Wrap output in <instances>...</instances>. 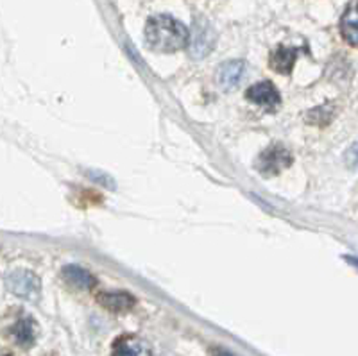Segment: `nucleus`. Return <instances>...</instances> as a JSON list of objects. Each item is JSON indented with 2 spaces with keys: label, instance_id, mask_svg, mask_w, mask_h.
I'll return each instance as SVG.
<instances>
[{
  "label": "nucleus",
  "instance_id": "f8f14e48",
  "mask_svg": "<svg viewBox=\"0 0 358 356\" xmlns=\"http://www.w3.org/2000/svg\"><path fill=\"white\" fill-rule=\"evenodd\" d=\"M297 50L290 47H280L271 56V66L280 73H290L294 63H296Z\"/></svg>",
  "mask_w": 358,
  "mask_h": 356
},
{
  "label": "nucleus",
  "instance_id": "7ed1b4c3",
  "mask_svg": "<svg viewBox=\"0 0 358 356\" xmlns=\"http://www.w3.org/2000/svg\"><path fill=\"white\" fill-rule=\"evenodd\" d=\"M213 45H215V33H213V29L210 27V24L204 18L196 20L194 31L190 34L192 57L201 59V57L208 56L210 50L213 49Z\"/></svg>",
  "mask_w": 358,
  "mask_h": 356
},
{
  "label": "nucleus",
  "instance_id": "1a4fd4ad",
  "mask_svg": "<svg viewBox=\"0 0 358 356\" xmlns=\"http://www.w3.org/2000/svg\"><path fill=\"white\" fill-rule=\"evenodd\" d=\"M341 31L342 36L346 38L348 43H351L353 47H358V0H353L348 6L346 13L342 15Z\"/></svg>",
  "mask_w": 358,
  "mask_h": 356
},
{
  "label": "nucleus",
  "instance_id": "ddd939ff",
  "mask_svg": "<svg viewBox=\"0 0 358 356\" xmlns=\"http://www.w3.org/2000/svg\"><path fill=\"white\" fill-rule=\"evenodd\" d=\"M346 163L350 169L358 170V143L351 145L346 152Z\"/></svg>",
  "mask_w": 358,
  "mask_h": 356
},
{
  "label": "nucleus",
  "instance_id": "4468645a",
  "mask_svg": "<svg viewBox=\"0 0 358 356\" xmlns=\"http://www.w3.org/2000/svg\"><path fill=\"white\" fill-rule=\"evenodd\" d=\"M212 356H235V355L229 351H226V349H222V348H215L212 351Z\"/></svg>",
  "mask_w": 358,
  "mask_h": 356
},
{
  "label": "nucleus",
  "instance_id": "39448f33",
  "mask_svg": "<svg viewBox=\"0 0 358 356\" xmlns=\"http://www.w3.org/2000/svg\"><path fill=\"white\" fill-rule=\"evenodd\" d=\"M111 356H152L145 340L136 335L118 336L111 348Z\"/></svg>",
  "mask_w": 358,
  "mask_h": 356
},
{
  "label": "nucleus",
  "instance_id": "f03ea898",
  "mask_svg": "<svg viewBox=\"0 0 358 356\" xmlns=\"http://www.w3.org/2000/svg\"><path fill=\"white\" fill-rule=\"evenodd\" d=\"M292 163V156L289 150L281 145H271L258 156L257 169L264 176H276L285 170Z\"/></svg>",
  "mask_w": 358,
  "mask_h": 356
},
{
  "label": "nucleus",
  "instance_id": "0eeeda50",
  "mask_svg": "<svg viewBox=\"0 0 358 356\" xmlns=\"http://www.w3.org/2000/svg\"><path fill=\"white\" fill-rule=\"evenodd\" d=\"M97 301L101 306L106 308L108 312L113 313L127 312L136 304V299L126 292H102V294H99Z\"/></svg>",
  "mask_w": 358,
  "mask_h": 356
},
{
  "label": "nucleus",
  "instance_id": "20e7f679",
  "mask_svg": "<svg viewBox=\"0 0 358 356\" xmlns=\"http://www.w3.org/2000/svg\"><path fill=\"white\" fill-rule=\"evenodd\" d=\"M9 290L15 292L18 297L24 299H36L40 294V280L33 272L15 271L8 276Z\"/></svg>",
  "mask_w": 358,
  "mask_h": 356
},
{
  "label": "nucleus",
  "instance_id": "6e6552de",
  "mask_svg": "<svg viewBox=\"0 0 358 356\" xmlns=\"http://www.w3.org/2000/svg\"><path fill=\"white\" fill-rule=\"evenodd\" d=\"M244 72H245L244 63L238 59H233V61H228V63H224V65H220L217 79H219V85L222 86L224 90H233L241 85Z\"/></svg>",
  "mask_w": 358,
  "mask_h": 356
},
{
  "label": "nucleus",
  "instance_id": "423d86ee",
  "mask_svg": "<svg viewBox=\"0 0 358 356\" xmlns=\"http://www.w3.org/2000/svg\"><path fill=\"white\" fill-rule=\"evenodd\" d=\"M248 99L252 104L262 106L265 110H274L280 104V94L268 81H262L252 85L248 90Z\"/></svg>",
  "mask_w": 358,
  "mask_h": 356
},
{
  "label": "nucleus",
  "instance_id": "9b49d317",
  "mask_svg": "<svg viewBox=\"0 0 358 356\" xmlns=\"http://www.w3.org/2000/svg\"><path fill=\"white\" fill-rule=\"evenodd\" d=\"M63 278L70 285L81 288V290H90V288H94L95 283H97L94 276L90 274L88 271H85V269L78 267V265H66L63 269Z\"/></svg>",
  "mask_w": 358,
  "mask_h": 356
},
{
  "label": "nucleus",
  "instance_id": "f257e3e1",
  "mask_svg": "<svg viewBox=\"0 0 358 356\" xmlns=\"http://www.w3.org/2000/svg\"><path fill=\"white\" fill-rule=\"evenodd\" d=\"M147 43L158 52H176L190 41V33L183 24L169 15L149 18L145 25Z\"/></svg>",
  "mask_w": 358,
  "mask_h": 356
},
{
  "label": "nucleus",
  "instance_id": "9d476101",
  "mask_svg": "<svg viewBox=\"0 0 358 356\" xmlns=\"http://www.w3.org/2000/svg\"><path fill=\"white\" fill-rule=\"evenodd\" d=\"M11 335L20 348H33L36 342V324L31 317H24L13 326Z\"/></svg>",
  "mask_w": 358,
  "mask_h": 356
}]
</instances>
